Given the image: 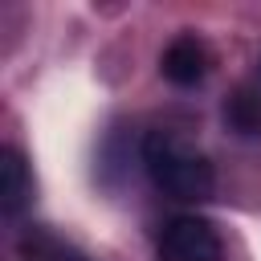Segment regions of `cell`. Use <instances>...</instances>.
<instances>
[{"instance_id": "1", "label": "cell", "mask_w": 261, "mask_h": 261, "mask_svg": "<svg viewBox=\"0 0 261 261\" xmlns=\"http://www.w3.org/2000/svg\"><path fill=\"white\" fill-rule=\"evenodd\" d=\"M143 171L147 179L184 204H200L216 192V167L212 159L179 130H147L143 135Z\"/></svg>"}, {"instance_id": "2", "label": "cell", "mask_w": 261, "mask_h": 261, "mask_svg": "<svg viewBox=\"0 0 261 261\" xmlns=\"http://www.w3.org/2000/svg\"><path fill=\"white\" fill-rule=\"evenodd\" d=\"M155 261H224V241L212 220L196 212H179L159 228Z\"/></svg>"}, {"instance_id": "6", "label": "cell", "mask_w": 261, "mask_h": 261, "mask_svg": "<svg viewBox=\"0 0 261 261\" xmlns=\"http://www.w3.org/2000/svg\"><path fill=\"white\" fill-rule=\"evenodd\" d=\"M224 118L241 130V135H257L261 130V98H253V94H232L228 98V106H224Z\"/></svg>"}, {"instance_id": "3", "label": "cell", "mask_w": 261, "mask_h": 261, "mask_svg": "<svg viewBox=\"0 0 261 261\" xmlns=\"http://www.w3.org/2000/svg\"><path fill=\"white\" fill-rule=\"evenodd\" d=\"M208 65H212L208 45H204L196 33H179V37L163 49V57H159V69H163V77H167L171 86H196V82H204Z\"/></svg>"}, {"instance_id": "5", "label": "cell", "mask_w": 261, "mask_h": 261, "mask_svg": "<svg viewBox=\"0 0 261 261\" xmlns=\"http://www.w3.org/2000/svg\"><path fill=\"white\" fill-rule=\"evenodd\" d=\"M20 261H86V253H77L69 241H61L45 228H29L20 241Z\"/></svg>"}, {"instance_id": "4", "label": "cell", "mask_w": 261, "mask_h": 261, "mask_svg": "<svg viewBox=\"0 0 261 261\" xmlns=\"http://www.w3.org/2000/svg\"><path fill=\"white\" fill-rule=\"evenodd\" d=\"M33 204V167L29 159L8 143L0 151V208L8 220H16L24 208Z\"/></svg>"}]
</instances>
